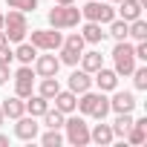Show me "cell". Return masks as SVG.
Segmentation results:
<instances>
[{
  "label": "cell",
  "mask_w": 147,
  "mask_h": 147,
  "mask_svg": "<svg viewBox=\"0 0 147 147\" xmlns=\"http://www.w3.org/2000/svg\"><path fill=\"white\" fill-rule=\"evenodd\" d=\"M3 32H6L9 43H20V40H26V32H29L26 12H20V9H12L9 15H3Z\"/></svg>",
  "instance_id": "6da1fadb"
},
{
  "label": "cell",
  "mask_w": 147,
  "mask_h": 147,
  "mask_svg": "<svg viewBox=\"0 0 147 147\" xmlns=\"http://www.w3.org/2000/svg\"><path fill=\"white\" fill-rule=\"evenodd\" d=\"M81 23V9H75L72 3H66V6H55V9H49V26L52 29H75Z\"/></svg>",
  "instance_id": "7a4b0ae2"
},
{
  "label": "cell",
  "mask_w": 147,
  "mask_h": 147,
  "mask_svg": "<svg viewBox=\"0 0 147 147\" xmlns=\"http://www.w3.org/2000/svg\"><path fill=\"white\" fill-rule=\"evenodd\" d=\"M113 61H115V75H130L136 69V55H133V43L127 40H115V49H113Z\"/></svg>",
  "instance_id": "3957f363"
},
{
  "label": "cell",
  "mask_w": 147,
  "mask_h": 147,
  "mask_svg": "<svg viewBox=\"0 0 147 147\" xmlns=\"http://www.w3.org/2000/svg\"><path fill=\"white\" fill-rule=\"evenodd\" d=\"M81 18L92 20V23H110L115 18V9L110 0H90V3L81 9Z\"/></svg>",
  "instance_id": "277c9868"
},
{
  "label": "cell",
  "mask_w": 147,
  "mask_h": 147,
  "mask_svg": "<svg viewBox=\"0 0 147 147\" xmlns=\"http://www.w3.org/2000/svg\"><path fill=\"white\" fill-rule=\"evenodd\" d=\"M63 127H66V141H69V144H75V147L90 144V124L84 121V115L66 118V121H63Z\"/></svg>",
  "instance_id": "5b68a950"
},
{
  "label": "cell",
  "mask_w": 147,
  "mask_h": 147,
  "mask_svg": "<svg viewBox=\"0 0 147 147\" xmlns=\"http://www.w3.org/2000/svg\"><path fill=\"white\" fill-rule=\"evenodd\" d=\"M38 52H55V49H61V43H63V35L58 32V29H38V32H32V40H29Z\"/></svg>",
  "instance_id": "8992f818"
},
{
  "label": "cell",
  "mask_w": 147,
  "mask_h": 147,
  "mask_svg": "<svg viewBox=\"0 0 147 147\" xmlns=\"http://www.w3.org/2000/svg\"><path fill=\"white\" fill-rule=\"evenodd\" d=\"M35 92V69L29 63H23L18 72H15V95L20 98H29Z\"/></svg>",
  "instance_id": "52a82bcc"
},
{
  "label": "cell",
  "mask_w": 147,
  "mask_h": 147,
  "mask_svg": "<svg viewBox=\"0 0 147 147\" xmlns=\"http://www.w3.org/2000/svg\"><path fill=\"white\" fill-rule=\"evenodd\" d=\"M18 124H15V136L18 138H23V141H35L38 138V130H40V124L35 121V115H29V113H23L20 118H15Z\"/></svg>",
  "instance_id": "ba28073f"
},
{
  "label": "cell",
  "mask_w": 147,
  "mask_h": 147,
  "mask_svg": "<svg viewBox=\"0 0 147 147\" xmlns=\"http://www.w3.org/2000/svg\"><path fill=\"white\" fill-rule=\"evenodd\" d=\"M32 63H35L32 69H35L38 78H52V75H58V69H61V61L55 55H38Z\"/></svg>",
  "instance_id": "9c48e42d"
},
{
  "label": "cell",
  "mask_w": 147,
  "mask_h": 147,
  "mask_svg": "<svg viewBox=\"0 0 147 147\" xmlns=\"http://www.w3.org/2000/svg\"><path fill=\"white\" fill-rule=\"evenodd\" d=\"M92 81L98 84V90L101 92H113L115 87H118V75H115V69H107V66H101V69H95L92 72Z\"/></svg>",
  "instance_id": "30bf717a"
},
{
  "label": "cell",
  "mask_w": 147,
  "mask_h": 147,
  "mask_svg": "<svg viewBox=\"0 0 147 147\" xmlns=\"http://www.w3.org/2000/svg\"><path fill=\"white\" fill-rule=\"evenodd\" d=\"M52 101H55V110H61L63 115L75 113V107H78V95L72 92V90H58V95H55Z\"/></svg>",
  "instance_id": "8fae6325"
},
{
  "label": "cell",
  "mask_w": 147,
  "mask_h": 147,
  "mask_svg": "<svg viewBox=\"0 0 147 147\" xmlns=\"http://www.w3.org/2000/svg\"><path fill=\"white\" fill-rule=\"evenodd\" d=\"M90 87H92V75H90L87 69H75V72H72V75H69V90L75 92V95L87 92Z\"/></svg>",
  "instance_id": "7c38bea8"
},
{
  "label": "cell",
  "mask_w": 147,
  "mask_h": 147,
  "mask_svg": "<svg viewBox=\"0 0 147 147\" xmlns=\"http://www.w3.org/2000/svg\"><path fill=\"white\" fill-rule=\"evenodd\" d=\"M110 110L113 113H133L136 110V95L133 92H115L110 98Z\"/></svg>",
  "instance_id": "4fadbf2b"
},
{
  "label": "cell",
  "mask_w": 147,
  "mask_h": 147,
  "mask_svg": "<svg viewBox=\"0 0 147 147\" xmlns=\"http://www.w3.org/2000/svg\"><path fill=\"white\" fill-rule=\"evenodd\" d=\"M104 98V92H92V90H87V92H81V98H78V107L75 110H81V115H92V110L98 107V101Z\"/></svg>",
  "instance_id": "5bb4252c"
},
{
  "label": "cell",
  "mask_w": 147,
  "mask_h": 147,
  "mask_svg": "<svg viewBox=\"0 0 147 147\" xmlns=\"http://www.w3.org/2000/svg\"><path fill=\"white\" fill-rule=\"evenodd\" d=\"M0 110H3L6 118H20V115L26 113V101H23L20 95H12V98L3 101V107H0Z\"/></svg>",
  "instance_id": "9a60e30c"
},
{
  "label": "cell",
  "mask_w": 147,
  "mask_h": 147,
  "mask_svg": "<svg viewBox=\"0 0 147 147\" xmlns=\"http://www.w3.org/2000/svg\"><path fill=\"white\" fill-rule=\"evenodd\" d=\"M113 138H115V136H113V127H110V124H104V121H101V124H95V127L90 130V141H95V144H101V147L113 144Z\"/></svg>",
  "instance_id": "2e32d148"
},
{
  "label": "cell",
  "mask_w": 147,
  "mask_h": 147,
  "mask_svg": "<svg viewBox=\"0 0 147 147\" xmlns=\"http://www.w3.org/2000/svg\"><path fill=\"white\" fill-rule=\"evenodd\" d=\"M141 3L138 0H118V15H121V20H136V18H141Z\"/></svg>",
  "instance_id": "e0dca14e"
},
{
  "label": "cell",
  "mask_w": 147,
  "mask_h": 147,
  "mask_svg": "<svg viewBox=\"0 0 147 147\" xmlns=\"http://www.w3.org/2000/svg\"><path fill=\"white\" fill-rule=\"evenodd\" d=\"M81 38H84V43H101V40L107 38V32L101 29V23L87 20V23H84V29H81Z\"/></svg>",
  "instance_id": "ac0fdd59"
},
{
  "label": "cell",
  "mask_w": 147,
  "mask_h": 147,
  "mask_svg": "<svg viewBox=\"0 0 147 147\" xmlns=\"http://www.w3.org/2000/svg\"><path fill=\"white\" fill-rule=\"evenodd\" d=\"M23 101H26V113H29V115H35V118H40V115L49 110V101H46L43 95H38V92H32V95H29V98H23Z\"/></svg>",
  "instance_id": "d6986e66"
},
{
  "label": "cell",
  "mask_w": 147,
  "mask_h": 147,
  "mask_svg": "<svg viewBox=\"0 0 147 147\" xmlns=\"http://www.w3.org/2000/svg\"><path fill=\"white\" fill-rule=\"evenodd\" d=\"M124 138H127L130 144H144V138H147V118H138V121H133Z\"/></svg>",
  "instance_id": "ffe728a7"
},
{
  "label": "cell",
  "mask_w": 147,
  "mask_h": 147,
  "mask_svg": "<svg viewBox=\"0 0 147 147\" xmlns=\"http://www.w3.org/2000/svg\"><path fill=\"white\" fill-rule=\"evenodd\" d=\"M78 61H81V69H87L90 75H92L95 69H101V66H104V58H101V52H95V49H92V52H81V58H78Z\"/></svg>",
  "instance_id": "44dd1931"
},
{
  "label": "cell",
  "mask_w": 147,
  "mask_h": 147,
  "mask_svg": "<svg viewBox=\"0 0 147 147\" xmlns=\"http://www.w3.org/2000/svg\"><path fill=\"white\" fill-rule=\"evenodd\" d=\"M15 58H18L20 63H29V66H32V61L38 58V49H35L32 43H26V40H20V43H18V49H15Z\"/></svg>",
  "instance_id": "7402d4cb"
},
{
  "label": "cell",
  "mask_w": 147,
  "mask_h": 147,
  "mask_svg": "<svg viewBox=\"0 0 147 147\" xmlns=\"http://www.w3.org/2000/svg\"><path fill=\"white\" fill-rule=\"evenodd\" d=\"M58 90H61V84H58V75H52V78H43V81H40V87H38V95H43L46 101H52V98L58 95Z\"/></svg>",
  "instance_id": "603a6c76"
},
{
  "label": "cell",
  "mask_w": 147,
  "mask_h": 147,
  "mask_svg": "<svg viewBox=\"0 0 147 147\" xmlns=\"http://www.w3.org/2000/svg\"><path fill=\"white\" fill-rule=\"evenodd\" d=\"M40 118H43V127H46V130H61L63 121H66V115H63L61 110H46Z\"/></svg>",
  "instance_id": "cb8c5ba5"
},
{
  "label": "cell",
  "mask_w": 147,
  "mask_h": 147,
  "mask_svg": "<svg viewBox=\"0 0 147 147\" xmlns=\"http://www.w3.org/2000/svg\"><path fill=\"white\" fill-rule=\"evenodd\" d=\"M130 124H133V113H118V118L110 124V127H113V136L124 138V136H127V130H130Z\"/></svg>",
  "instance_id": "d4e9b609"
},
{
  "label": "cell",
  "mask_w": 147,
  "mask_h": 147,
  "mask_svg": "<svg viewBox=\"0 0 147 147\" xmlns=\"http://www.w3.org/2000/svg\"><path fill=\"white\" fill-rule=\"evenodd\" d=\"M127 35H130V38H136V40H147V23H144L141 18L130 20V23H127Z\"/></svg>",
  "instance_id": "484cf974"
},
{
  "label": "cell",
  "mask_w": 147,
  "mask_h": 147,
  "mask_svg": "<svg viewBox=\"0 0 147 147\" xmlns=\"http://www.w3.org/2000/svg\"><path fill=\"white\" fill-rule=\"evenodd\" d=\"M107 26H110V32H107V35H113L115 40H127V20H121V18H113Z\"/></svg>",
  "instance_id": "4316f807"
},
{
  "label": "cell",
  "mask_w": 147,
  "mask_h": 147,
  "mask_svg": "<svg viewBox=\"0 0 147 147\" xmlns=\"http://www.w3.org/2000/svg\"><path fill=\"white\" fill-rule=\"evenodd\" d=\"M63 49H69V52H84V38H81V32H72L69 38H63V43H61Z\"/></svg>",
  "instance_id": "83f0119b"
},
{
  "label": "cell",
  "mask_w": 147,
  "mask_h": 147,
  "mask_svg": "<svg viewBox=\"0 0 147 147\" xmlns=\"http://www.w3.org/2000/svg\"><path fill=\"white\" fill-rule=\"evenodd\" d=\"M61 141H63V136H61L58 130H46V133L40 136V144H43V147H61Z\"/></svg>",
  "instance_id": "f1b7e54d"
},
{
  "label": "cell",
  "mask_w": 147,
  "mask_h": 147,
  "mask_svg": "<svg viewBox=\"0 0 147 147\" xmlns=\"http://www.w3.org/2000/svg\"><path fill=\"white\" fill-rule=\"evenodd\" d=\"M133 84H136V90H147V66H136L133 72Z\"/></svg>",
  "instance_id": "f546056e"
},
{
  "label": "cell",
  "mask_w": 147,
  "mask_h": 147,
  "mask_svg": "<svg viewBox=\"0 0 147 147\" xmlns=\"http://www.w3.org/2000/svg\"><path fill=\"white\" fill-rule=\"evenodd\" d=\"M6 6L9 9H20V12H35L38 0H6Z\"/></svg>",
  "instance_id": "4dcf8cb0"
},
{
  "label": "cell",
  "mask_w": 147,
  "mask_h": 147,
  "mask_svg": "<svg viewBox=\"0 0 147 147\" xmlns=\"http://www.w3.org/2000/svg\"><path fill=\"white\" fill-rule=\"evenodd\" d=\"M107 113H110V98L104 95V98L98 101V107L92 110V118H98V121H104V118H107Z\"/></svg>",
  "instance_id": "1f68e13d"
},
{
  "label": "cell",
  "mask_w": 147,
  "mask_h": 147,
  "mask_svg": "<svg viewBox=\"0 0 147 147\" xmlns=\"http://www.w3.org/2000/svg\"><path fill=\"white\" fill-rule=\"evenodd\" d=\"M78 58H81L78 52H69V49H63V46H61V58H58L61 63H66V66H78Z\"/></svg>",
  "instance_id": "d6a6232c"
},
{
  "label": "cell",
  "mask_w": 147,
  "mask_h": 147,
  "mask_svg": "<svg viewBox=\"0 0 147 147\" xmlns=\"http://www.w3.org/2000/svg\"><path fill=\"white\" fill-rule=\"evenodd\" d=\"M12 61H15V49H9V43H6V46H0V63H6V66H9Z\"/></svg>",
  "instance_id": "836d02e7"
},
{
  "label": "cell",
  "mask_w": 147,
  "mask_h": 147,
  "mask_svg": "<svg viewBox=\"0 0 147 147\" xmlns=\"http://www.w3.org/2000/svg\"><path fill=\"white\" fill-rule=\"evenodd\" d=\"M6 81H9V66L0 63V84H6Z\"/></svg>",
  "instance_id": "e575fe53"
},
{
  "label": "cell",
  "mask_w": 147,
  "mask_h": 147,
  "mask_svg": "<svg viewBox=\"0 0 147 147\" xmlns=\"http://www.w3.org/2000/svg\"><path fill=\"white\" fill-rule=\"evenodd\" d=\"M6 43H9V38H6V32H3V29H0V46H6Z\"/></svg>",
  "instance_id": "d590c367"
},
{
  "label": "cell",
  "mask_w": 147,
  "mask_h": 147,
  "mask_svg": "<svg viewBox=\"0 0 147 147\" xmlns=\"http://www.w3.org/2000/svg\"><path fill=\"white\" fill-rule=\"evenodd\" d=\"M9 144V136H3V133H0V147H6Z\"/></svg>",
  "instance_id": "8d00e7d4"
},
{
  "label": "cell",
  "mask_w": 147,
  "mask_h": 147,
  "mask_svg": "<svg viewBox=\"0 0 147 147\" xmlns=\"http://www.w3.org/2000/svg\"><path fill=\"white\" fill-rule=\"evenodd\" d=\"M55 3H61V6H66V3H75V0H55Z\"/></svg>",
  "instance_id": "74e56055"
},
{
  "label": "cell",
  "mask_w": 147,
  "mask_h": 147,
  "mask_svg": "<svg viewBox=\"0 0 147 147\" xmlns=\"http://www.w3.org/2000/svg\"><path fill=\"white\" fill-rule=\"evenodd\" d=\"M6 124V115H3V110H0V127H3Z\"/></svg>",
  "instance_id": "f35d334b"
},
{
  "label": "cell",
  "mask_w": 147,
  "mask_h": 147,
  "mask_svg": "<svg viewBox=\"0 0 147 147\" xmlns=\"http://www.w3.org/2000/svg\"><path fill=\"white\" fill-rule=\"evenodd\" d=\"M0 29H3V15H0Z\"/></svg>",
  "instance_id": "ab89813d"
},
{
  "label": "cell",
  "mask_w": 147,
  "mask_h": 147,
  "mask_svg": "<svg viewBox=\"0 0 147 147\" xmlns=\"http://www.w3.org/2000/svg\"><path fill=\"white\" fill-rule=\"evenodd\" d=\"M110 3H118V0H110Z\"/></svg>",
  "instance_id": "60d3db41"
}]
</instances>
